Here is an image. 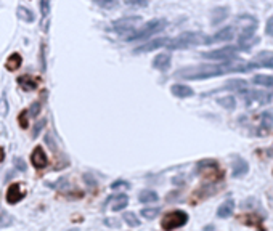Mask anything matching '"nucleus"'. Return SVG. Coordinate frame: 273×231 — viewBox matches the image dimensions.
Masks as SVG:
<instances>
[{
  "mask_svg": "<svg viewBox=\"0 0 273 231\" xmlns=\"http://www.w3.org/2000/svg\"><path fill=\"white\" fill-rule=\"evenodd\" d=\"M257 69L254 61L244 63V61H222L220 64H198V66H188V68L178 69L174 77L182 80H204L218 77L223 74H233V73H248V71Z\"/></svg>",
  "mask_w": 273,
  "mask_h": 231,
  "instance_id": "obj_1",
  "label": "nucleus"
},
{
  "mask_svg": "<svg viewBox=\"0 0 273 231\" xmlns=\"http://www.w3.org/2000/svg\"><path fill=\"white\" fill-rule=\"evenodd\" d=\"M167 21L166 19H153L150 23H146L143 27H141L140 31L132 32V34H129L125 37V40L127 42H132V40H143V38H148L151 36L157 34V32H161L164 27H166Z\"/></svg>",
  "mask_w": 273,
  "mask_h": 231,
  "instance_id": "obj_4",
  "label": "nucleus"
},
{
  "mask_svg": "<svg viewBox=\"0 0 273 231\" xmlns=\"http://www.w3.org/2000/svg\"><path fill=\"white\" fill-rule=\"evenodd\" d=\"M239 52L238 47H222V48H217V50H211V52H206L203 53V58L206 59H214V61H228V59H233L236 57V53Z\"/></svg>",
  "mask_w": 273,
  "mask_h": 231,
  "instance_id": "obj_6",
  "label": "nucleus"
},
{
  "mask_svg": "<svg viewBox=\"0 0 273 231\" xmlns=\"http://www.w3.org/2000/svg\"><path fill=\"white\" fill-rule=\"evenodd\" d=\"M171 38L169 37H159V38H151L150 42H145V43H141L140 47H136L134 53H150V52H156V50H159V48L162 47H167V43Z\"/></svg>",
  "mask_w": 273,
  "mask_h": 231,
  "instance_id": "obj_7",
  "label": "nucleus"
},
{
  "mask_svg": "<svg viewBox=\"0 0 273 231\" xmlns=\"http://www.w3.org/2000/svg\"><path fill=\"white\" fill-rule=\"evenodd\" d=\"M199 43H204V36L201 32H183V34L171 38L167 48L169 50H180V48H190L199 45Z\"/></svg>",
  "mask_w": 273,
  "mask_h": 231,
  "instance_id": "obj_3",
  "label": "nucleus"
},
{
  "mask_svg": "<svg viewBox=\"0 0 273 231\" xmlns=\"http://www.w3.org/2000/svg\"><path fill=\"white\" fill-rule=\"evenodd\" d=\"M253 82L255 85H260V87H265V89H273V76H264V74H259L255 76Z\"/></svg>",
  "mask_w": 273,
  "mask_h": 231,
  "instance_id": "obj_20",
  "label": "nucleus"
},
{
  "mask_svg": "<svg viewBox=\"0 0 273 231\" xmlns=\"http://www.w3.org/2000/svg\"><path fill=\"white\" fill-rule=\"evenodd\" d=\"M127 5H132V7H146L148 5V0H125Z\"/></svg>",
  "mask_w": 273,
  "mask_h": 231,
  "instance_id": "obj_36",
  "label": "nucleus"
},
{
  "mask_svg": "<svg viewBox=\"0 0 273 231\" xmlns=\"http://www.w3.org/2000/svg\"><path fill=\"white\" fill-rule=\"evenodd\" d=\"M159 212H161V209L159 207H151V209H141V217L146 218V220H153V218H156L157 215H159Z\"/></svg>",
  "mask_w": 273,
  "mask_h": 231,
  "instance_id": "obj_28",
  "label": "nucleus"
},
{
  "mask_svg": "<svg viewBox=\"0 0 273 231\" xmlns=\"http://www.w3.org/2000/svg\"><path fill=\"white\" fill-rule=\"evenodd\" d=\"M141 19L140 16H127V18H122V19H117V21H114L113 23V31H116V32H129V31H132L136 27V24H140L141 23Z\"/></svg>",
  "mask_w": 273,
  "mask_h": 231,
  "instance_id": "obj_8",
  "label": "nucleus"
},
{
  "mask_svg": "<svg viewBox=\"0 0 273 231\" xmlns=\"http://www.w3.org/2000/svg\"><path fill=\"white\" fill-rule=\"evenodd\" d=\"M228 16V8H225V7H218V8H215L214 12H212V18H211V23L214 24V26H217V24H220L223 19H225Z\"/></svg>",
  "mask_w": 273,
  "mask_h": 231,
  "instance_id": "obj_19",
  "label": "nucleus"
},
{
  "mask_svg": "<svg viewBox=\"0 0 273 231\" xmlns=\"http://www.w3.org/2000/svg\"><path fill=\"white\" fill-rule=\"evenodd\" d=\"M16 12H18L16 15H18L23 21H27V23H32V21L36 19V15L32 13L29 8H26V7H18V10H16Z\"/></svg>",
  "mask_w": 273,
  "mask_h": 231,
  "instance_id": "obj_25",
  "label": "nucleus"
},
{
  "mask_svg": "<svg viewBox=\"0 0 273 231\" xmlns=\"http://www.w3.org/2000/svg\"><path fill=\"white\" fill-rule=\"evenodd\" d=\"M18 84L23 90L31 92L37 89V80L32 76H20L18 77Z\"/></svg>",
  "mask_w": 273,
  "mask_h": 231,
  "instance_id": "obj_18",
  "label": "nucleus"
},
{
  "mask_svg": "<svg viewBox=\"0 0 273 231\" xmlns=\"http://www.w3.org/2000/svg\"><path fill=\"white\" fill-rule=\"evenodd\" d=\"M236 23L239 24L238 48L239 50H249L259 42V38L254 37V32L257 29V19L251 15H241L236 18Z\"/></svg>",
  "mask_w": 273,
  "mask_h": 231,
  "instance_id": "obj_2",
  "label": "nucleus"
},
{
  "mask_svg": "<svg viewBox=\"0 0 273 231\" xmlns=\"http://www.w3.org/2000/svg\"><path fill=\"white\" fill-rule=\"evenodd\" d=\"M105 225H106V227H111V228H119V227H121V222H119L117 218L109 217V218H105Z\"/></svg>",
  "mask_w": 273,
  "mask_h": 231,
  "instance_id": "obj_37",
  "label": "nucleus"
},
{
  "mask_svg": "<svg viewBox=\"0 0 273 231\" xmlns=\"http://www.w3.org/2000/svg\"><path fill=\"white\" fill-rule=\"evenodd\" d=\"M233 212H234V202L232 199H228L217 209V217L218 218H228V217L233 215Z\"/></svg>",
  "mask_w": 273,
  "mask_h": 231,
  "instance_id": "obj_17",
  "label": "nucleus"
},
{
  "mask_svg": "<svg viewBox=\"0 0 273 231\" xmlns=\"http://www.w3.org/2000/svg\"><path fill=\"white\" fill-rule=\"evenodd\" d=\"M239 93L243 95V98H244L248 104H251V103H260V104H264V103H269L272 100L270 93H265V92H255V90L244 89V90H241Z\"/></svg>",
  "mask_w": 273,
  "mask_h": 231,
  "instance_id": "obj_9",
  "label": "nucleus"
},
{
  "mask_svg": "<svg viewBox=\"0 0 273 231\" xmlns=\"http://www.w3.org/2000/svg\"><path fill=\"white\" fill-rule=\"evenodd\" d=\"M217 103L220 104L222 108H227V109H234L236 108V101H234L233 96H223V98H218Z\"/></svg>",
  "mask_w": 273,
  "mask_h": 231,
  "instance_id": "obj_30",
  "label": "nucleus"
},
{
  "mask_svg": "<svg viewBox=\"0 0 273 231\" xmlns=\"http://www.w3.org/2000/svg\"><path fill=\"white\" fill-rule=\"evenodd\" d=\"M127 204H129V197L125 194H117L116 197H114V202H113L111 209L114 212H119V211H124Z\"/></svg>",
  "mask_w": 273,
  "mask_h": 231,
  "instance_id": "obj_22",
  "label": "nucleus"
},
{
  "mask_svg": "<svg viewBox=\"0 0 273 231\" xmlns=\"http://www.w3.org/2000/svg\"><path fill=\"white\" fill-rule=\"evenodd\" d=\"M233 36H234V29L232 26H227V27H223V29H220L218 32H215L214 36L204 37V43H207V45H212V43H218V42H228V40H232Z\"/></svg>",
  "mask_w": 273,
  "mask_h": 231,
  "instance_id": "obj_10",
  "label": "nucleus"
},
{
  "mask_svg": "<svg viewBox=\"0 0 273 231\" xmlns=\"http://www.w3.org/2000/svg\"><path fill=\"white\" fill-rule=\"evenodd\" d=\"M5 66H7V69H8V71H15V69H18L20 66H21V55H20V53H13V55H10L8 59H7V63H5Z\"/></svg>",
  "mask_w": 273,
  "mask_h": 231,
  "instance_id": "obj_24",
  "label": "nucleus"
},
{
  "mask_svg": "<svg viewBox=\"0 0 273 231\" xmlns=\"http://www.w3.org/2000/svg\"><path fill=\"white\" fill-rule=\"evenodd\" d=\"M260 127L265 130L273 129V114L272 113H264L260 116Z\"/></svg>",
  "mask_w": 273,
  "mask_h": 231,
  "instance_id": "obj_26",
  "label": "nucleus"
},
{
  "mask_svg": "<svg viewBox=\"0 0 273 231\" xmlns=\"http://www.w3.org/2000/svg\"><path fill=\"white\" fill-rule=\"evenodd\" d=\"M225 89H230V90H234V92H241L246 89V82L244 80H239V79H234V80H228L225 84Z\"/></svg>",
  "mask_w": 273,
  "mask_h": 231,
  "instance_id": "obj_27",
  "label": "nucleus"
},
{
  "mask_svg": "<svg viewBox=\"0 0 273 231\" xmlns=\"http://www.w3.org/2000/svg\"><path fill=\"white\" fill-rule=\"evenodd\" d=\"M171 92L174 96L177 98H188V96H193V89H190L188 85H183V84H176L171 87Z\"/></svg>",
  "mask_w": 273,
  "mask_h": 231,
  "instance_id": "obj_16",
  "label": "nucleus"
},
{
  "mask_svg": "<svg viewBox=\"0 0 273 231\" xmlns=\"http://www.w3.org/2000/svg\"><path fill=\"white\" fill-rule=\"evenodd\" d=\"M31 162H32V166H34L36 169H43V167L48 166V157H47V154L43 153V150L40 146H37L36 150L32 151Z\"/></svg>",
  "mask_w": 273,
  "mask_h": 231,
  "instance_id": "obj_11",
  "label": "nucleus"
},
{
  "mask_svg": "<svg viewBox=\"0 0 273 231\" xmlns=\"http://www.w3.org/2000/svg\"><path fill=\"white\" fill-rule=\"evenodd\" d=\"M3 159H5V153H3V150H2V148H0V162H2Z\"/></svg>",
  "mask_w": 273,
  "mask_h": 231,
  "instance_id": "obj_42",
  "label": "nucleus"
},
{
  "mask_svg": "<svg viewBox=\"0 0 273 231\" xmlns=\"http://www.w3.org/2000/svg\"><path fill=\"white\" fill-rule=\"evenodd\" d=\"M253 61L257 68H270L273 69V52H262L255 57Z\"/></svg>",
  "mask_w": 273,
  "mask_h": 231,
  "instance_id": "obj_13",
  "label": "nucleus"
},
{
  "mask_svg": "<svg viewBox=\"0 0 273 231\" xmlns=\"http://www.w3.org/2000/svg\"><path fill=\"white\" fill-rule=\"evenodd\" d=\"M95 3L103 8H113L117 3V0H95Z\"/></svg>",
  "mask_w": 273,
  "mask_h": 231,
  "instance_id": "obj_34",
  "label": "nucleus"
},
{
  "mask_svg": "<svg viewBox=\"0 0 273 231\" xmlns=\"http://www.w3.org/2000/svg\"><path fill=\"white\" fill-rule=\"evenodd\" d=\"M159 199V196H157V192L155 191H141L138 194V201L143 202V204H151V202H156Z\"/></svg>",
  "mask_w": 273,
  "mask_h": 231,
  "instance_id": "obj_23",
  "label": "nucleus"
},
{
  "mask_svg": "<svg viewBox=\"0 0 273 231\" xmlns=\"http://www.w3.org/2000/svg\"><path fill=\"white\" fill-rule=\"evenodd\" d=\"M171 55L169 53H161V55H156V58L153 59V68L157 69V71H167L169 66H171Z\"/></svg>",
  "mask_w": 273,
  "mask_h": 231,
  "instance_id": "obj_14",
  "label": "nucleus"
},
{
  "mask_svg": "<svg viewBox=\"0 0 273 231\" xmlns=\"http://www.w3.org/2000/svg\"><path fill=\"white\" fill-rule=\"evenodd\" d=\"M217 170V162L212 161V159H206V161L198 162V172L204 173V172H215Z\"/></svg>",
  "mask_w": 273,
  "mask_h": 231,
  "instance_id": "obj_21",
  "label": "nucleus"
},
{
  "mask_svg": "<svg viewBox=\"0 0 273 231\" xmlns=\"http://www.w3.org/2000/svg\"><path fill=\"white\" fill-rule=\"evenodd\" d=\"M39 8H40V15L43 18H47L48 13H50V0H40Z\"/></svg>",
  "mask_w": 273,
  "mask_h": 231,
  "instance_id": "obj_32",
  "label": "nucleus"
},
{
  "mask_svg": "<svg viewBox=\"0 0 273 231\" xmlns=\"http://www.w3.org/2000/svg\"><path fill=\"white\" fill-rule=\"evenodd\" d=\"M20 125L23 129H27V111H23L20 114Z\"/></svg>",
  "mask_w": 273,
  "mask_h": 231,
  "instance_id": "obj_40",
  "label": "nucleus"
},
{
  "mask_svg": "<svg viewBox=\"0 0 273 231\" xmlns=\"http://www.w3.org/2000/svg\"><path fill=\"white\" fill-rule=\"evenodd\" d=\"M233 177L234 178H241V177H244L246 173L249 172V166H248V162L244 161L243 157H236L233 161Z\"/></svg>",
  "mask_w": 273,
  "mask_h": 231,
  "instance_id": "obj_12",
  "label": "nucleus"
},
{
  "mask_svg": "<svg viewBox=\"0 0 273 231\" xmlns=\"http://www.w3.org/2000/svg\"><path fill=\"white\" fill-rule=\"evenodd\" d=\"M188 222V213L183 212V211H172L169 212L166 217L162 218L161 222V227L164 230L171 231V230H177V228H182L185 227Z\"/></svg>",
  "mask_w": 273,
  "mask_h": 231,
  "instance_id": "obj_5",
  "label": "nucleus"
},
{
  "mask_svg": "<svg viewBox=\"0 0 273 231\" xmlns=\"http://www.w3.org/2000/svg\"><path fill=\"white\" fill-rule=\"evenodd\" d=\"M265 32H267V34H269V36H273V16H272V18H270L269 21H267Z\"/></svg>",
  "mask_w": 273,
  "mask_h": 231,
  "instance_id": "obj_41",
  "label": "nucleus"
},
{
  "mask_svg": "<svg viewBox=\"0 0 273 231\" xmlns=\"http://www.w3.org/2000/svg\"><path fill=\"white\" fill-rule=\"evenodd\" d=\"M23 197H24V192L21 191L18 183H15V185H12L8 188V191H7V201L10 202V204H16V202H20L21 199H23Z\"/></svg>",
  "mask_w": 273,
  "mask_h": 231,
  "instance_id": "obj_15",
  "label": "nucleus"
},
{
  "mask_svg": "<svg viewBox=\"0 0 273 231\" xmlns=\"http://www.w3.org/2000/svg\"><path fill=\"white\" fill-rule=\"evenodd\" d=\"M40 109H42V103L40 101H34L31 104V108H29V116H32V117H37V116L40 114Z\"/></svg>",
  "mask_w": 273,
  "mask_h": 231,
  "instance_id": "obj_33",
  "label": "nucleus"
},
{
  "mask_svg": "<svg viewBox=\"0 0 273 231\" xmlns=\"http://www.w3.org/2000/svg\"><path fill=\"white\" fill-rule=\"evenodd\" d=\"M45 127V119H42L40 122H37L36 124V127H34V132H32V138H37L39 136V132Z\"/></svg>",
  "mask_w": 273,
  "mask_h": 231,
  "instance_id": "obj_35",
  "label": "nucleus"
},
{
  "mask_svg": "<svg viewBox=\"0 0 273 231\" xmlns=\"http://www.w3.org/2000/svg\"><path fill=\"white\" fill-rule=\"evenodd\" d=\"M8 100H7V93H2V98H0V116H7L8 114Z\"/></svg>",
  "mask_w": 273,
  "mask_h": 231,
  "instance_id": "obj_31",
  "label": "nucleus"
},
{
  "mask_svg": "<svg viewBox=\"0 0 273 231\" xmlns=\"http://www.w3.org/2000/svg\"><path fill=\"white\" fill-rule=\"evenodd\" d=\"M122 218H124V222L129 225V227H132V228L140 227V220L136 218V215H135L134 212H125L124 215H122Z\"/></svg>",
  "mask_w": 273,
  "mask_h": 231,
  "instance_id": "obj_29",
  "label": "nucleus"
},
{
  "mask_svg": "<svg viewBox=\"0 0 273 231\" xmlns=\"http://www.w3.org/2000/svg\"><path fill=\"white\" fill-rule=\"evenodd\" d=\"M129 183L127 181H124V180H119V181H114V183L111 185V188L113 190H119V188H129Z\"/></svg>",
  "mask_w": 273,
  "mask_h": 231,
  "instance_id": "obj_39",
  "label": "nucleus"
},
{
  "mask_svg": "<svg viewBox=\"0 0 273 231\" xmlns=\"http://www.w3.org/2000/svg\"><path fill=\"white\" fill-rule=\"evenodd\" d=\"M13 164H15V166H16V169L20 170V172H24V170H26V164H24V161H23V159L16 157V159H13Z\"/></svg>",
  "mask_w": 273,
  "mask_h": 231,
  "instance_id": "obj_38",
  "label": "nucleus"
}]
</instances>
